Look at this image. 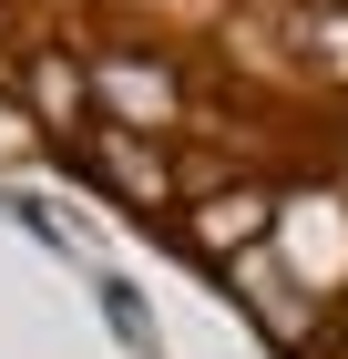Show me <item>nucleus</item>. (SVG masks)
<instances>
[{
	"instance_id": "nucleus-1",
	"label": "nucleus",
	"mask_w": 348,
	"mask_h": 359,
	"mask_svg": "<svg viewBox=\"0 0 348 359\" xmlns=\"http://www.w3.org/2000/svg\"><path fill=\"white\" fill-rule=\"evenodd\" d=\"M267 216H277L267 195H215L205 216H195V247H205V257H236V247H256V236H267Z\"/></svg>"
},
{
	"instance_id": "nucleus-2",
	"label": "nucleus",
	"mask_w": 348,
	"mask_h": 359,
	"mask_svg": "<svg viewBox=\"0 0 348 359\" xmlns=\"http://www.w3.org/2000/svg\"><path fill=\"white\" fill-rule=\"evenodd\" d=\"M92 165H103L113 185L134 195V205H164V165H154V154H144L134 134H103V144H92Z\"/></svg>"
},
{
	"instance_id": "nucleus-3",
	"label": "nucleus",
	"mask_w": 348,
	"mask_h": 359,
	"mask_svg": "<svg viewBox=\"0 0 348 359\" xmlns=\"http://www.w3.org/2000/svg\"><path fill=\"white\" fill-rule=\"evenodd\" d=\"M103 83H113V103H123V113H174V83H164V72H144V62H113Z\"/></svg>"
}]
</instances>
